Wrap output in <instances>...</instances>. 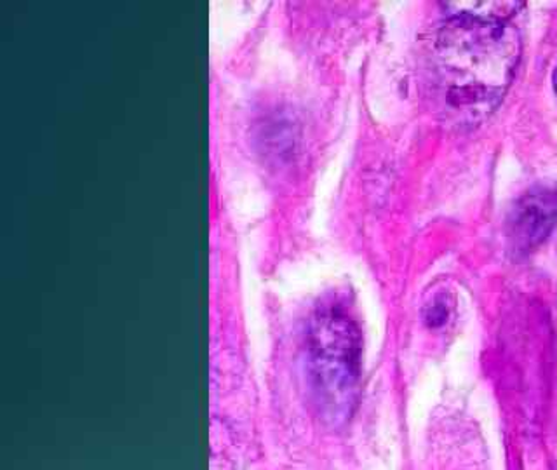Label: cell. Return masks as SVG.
Wrapping results in <instances>:
<instances>
[{
    "mask_svg": "<svg viewBox=\"0 0 557 470\" xmlns=\"http://www.w3.org/2000/svg\"><path fill=\"white\" fill-rule=\"evenodd\" d=\"M519 58L521 37L509 22L449 16L432 46V70L453 122H483L509 89Z\"/></svg>",
    "mask_w": 557,
    "mask_h": 470,
    "instance_id": "1",
    "label": "cell"
},
{
    "mask_svg": "<svg viewBox=\"0 0 557 470\" xmlns=\"http://www.w3.org/2000/svg\"><path fill=\"white\" fill-rule=\"evenodd\" d=\"M361 333L345 310L327 305L313 312L307 333L309 376L322 417L345 422L357 399Z\"/></svg>",
    "mask_w": 557,
    "mask_h": 470,
    "instance_id": "2",
    "label": "cell"
},
{
    "mask_svg": "<svg viewBox=\"0 0 557 470\" xmlns=\"http://www.w3.org/2000/svg\"><path fill=\"white\" fill-rule=\"evenodd\" d=\"M557 223V188H536L519 199L509 214V244L527 255L547 239Z\"/></svg>",
    "mask_w": 557,
    "mask_h": 470,
    "instance_id": "3",
    "label": "cell"
},
{
    "mask_svg": "<svg viewBox=\"0 0 557 470\" xmlns=\"http://www.w3.org/2000/svg\"><path fill=\"white\" fill-rule=\"evenodd\" d=\"M522 2H507V0H455L446 2L449 16L475 17L486 22H509V17L518 13Z\"/></svg>",
    "mask_w": 557,
    "mask_h": 470,
    "instance_id": "4",
    "label": "cell"
},
{
    "mask_svg": "<svg viewBox=\"0 0 557 470\" xmlns=\"http://www.w3.org/2000/svg\"><path fill=\"white\" fill-rule=\"evenodd\" d=\"M449 319V305L444 298L431 301L426 307L425 321L431 327H441Z\"/></svg>",
    "mask_w": 557,
    "mask_h": 470,
    "instance_id": "5",
    "label": "cell"
},
{
    "mask_svg": "<svg viewBox=\"0 0 557 470\" xmlns=\"http://www.w3.org/2000/svg\"><path fill=\"white\" fill-rule=\"evenodd\" d=\"M554 89H556L557 92V69L556 72H554Z\"/></svg>",
    "mask_w": 557,
    "mask_h": 470,
    "instance_id": "6",
    "label": "cell"
}]
</instances>
